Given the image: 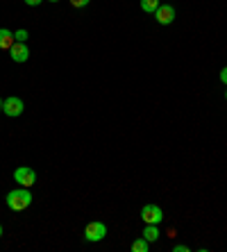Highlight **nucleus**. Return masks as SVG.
<instances>
[{
  "label": "nucleus",
  "mask_w": 227,
  "mask_h": 252,
  "mask_svg": "<svg viewBox=\"0 0 227 252\" xmlns=\"http://www.w3.org/2000/svg\"><path fill=\"white\" fill-rule=\"evenodd\" d=\"M148 250H150V243H148L143 236L132 241V252H148Z\"/></svg>",
  "instance_id": "obj_10"
},
{
  "label": "nucleus",
  "mask_w": 227,
  "mask_h": 252,
  "mask_svg": "<svg viewBox=\"0 0 227 252\" xmlns=\"http://www.w3.org/2000/svg\"><path fill=\"white\" fill-rule=\"evenodd\" d=\"M0 236H2V225H0Z\"/></svg>",
  "instance_id": "obj_19"
},
{
  "label": "nucleus",
  "mask_w": 227,
  "mask_h": 252,
  "mask_svg": "<svg viewBox=\"0 0 227 252\" xmlns=\"http://www.w3.org/2000/svg\"><path fill=\"white\" fill-rule=\"evenodd\" d=\"M14 182L18 187H32L36 182V170L34 168H28V166H21V168L14 170Z\"/></svg>",
  "instance_id": "obj_3"
},
{
  "label": "nucleus",
  "mask_w": 227,
  "mask_h": 252,
  "mask_svg": "<svg viewBox=\"0 0 227 252\" xmlns=\"http://www.w3.org/2000/svg\"><path fill=\"white\" fill-rule=\"evenodd\" d=\"M159 5H162L159 0H141V9H143L146 14H155Z\"/></svg>",
  "instance_id": "obj_11"
},
{
  "label": "nucleus",
  "mask_w": 227,
  "mask_h": 252,
  "mask_svg": "<svg viewBox=\"0 0 227 252\" xmlns=\"http://www.w3.org/2000/svg\"><path fill=\"white\" fill-rule=\"evenodd\" d=\"M141 218H143L146 225H159L163 220V211L157 205H146L141 209Z\"/></svg>",
  "instance_id": "obj_5"
},
{
  "label": "nucleus",
  "mask_w": 227,
  "mask_h": 252,
  "mask_svg": "<svg viewBox=\"0 0 227 252\" xmlns=\"http://www.w3.org/2000/svg\"><path fill=\"white\" fill-rule=\"evenodd\" d=\"M48 2H59V0H48Z\"/></svg>",
  "instance_id": "obj_18"
},
{
  "label": "nucleus",
  "mask_w": 227,
  "mask_h": 252,
  "mask_svg": "<svg viewBox=\"0 0 227 252\" xmlns=\"http://www.w3.org/2000/svg\"><path fill=\"white\" fill-rule=\"evenodd\" d=\"M16 43V39H14V32L7 28H0V50H9V48Z\"/></svg>",
  "instance_id": "obj_8"
},
{
  "label": "nucleus",
  "mask_w": 227,
  "mask_h": 252,
  "mask_svg": "<svg viewBox=\"0 0 227 252\" xmlns=\"http://www.w3.org/2000/svg\"><path fill=\"white\" fill-rule=\"evenodd\" d=\"M5 202L12 211H23L32 205V193L28 191V187H18V189H14V191L7 193Z\"/></svg>",
  "instance_id": "obj_1"
},
{
  "label": "nucleus",
  "mask_w": 227,
  "mask_h": 252,
  "mask_svg": "<svg viewBox=\"0 0 227 252\" xmlns=\"http://www.w3.org/2000/svg\"><path fill=\"white\" fill-rule=\"evenodd\" d=\"M9 55H12V59L16 62V64H23V62H28L30 50H28V46H25V43L16 41L12 48H9Z\"/></svg>",
  "instance_id": "obj_7"
},
{
  "label": "nucleus",
  "mask_w": 227,
  "mask_h": 252,
  "mask_svg": "<svg viewBox=\"0 0 227 252\" xmlns=\"http://www.w3.org/2000/svg\"><path fill=\"white\" fill-rule=\"evenodd\" d=\"M225 100H227V91H225Z\"/></svg>",
  "instance_id": "obj_20"
},
{
  "label": "nucleus",
  "mask_w": 227,
  "mask_h": 252,
  "mask_svg": "<svg viewBox=\"0 0 227 252\" xmlns=\"http://www.w3.org/2000/svg\"><path fill=\"white\" fill-rule=\"evenodd\" d=\"M23 2H25L28 7H36V5H41L43 0H23Z\"/></svg>",
  "instance_id": "obj_14"
},
{
  "label": "nucleus",
  "mask_w": 227,
  "mask_h": 252,
  "mask_svg": "<svg viewBox=\"0 0 227 252\" xmlns=\"http://www.w3.org/2000/svg\"><path fill=\"white\" fill-rule=\"evenodd\" d=\"M2 105H5V100H0V112H2Z\"/></svg>",
  "instance_id": "obj_17"
},
{
  "label": "nucleus",
  "mask_w": 227,
  "mask_h": 252,
  "mask_svg": "<svg viewBox=\"0 0 227 252\" xmlns=\"http://www.w3.org/2000/svg\"><path fill=\"white\" fill-rule=\"evenodd\" d=\"M155 18H157L159 25H170L175 21V7L173 5H159L157 12H155Z\"/></svg>",
  "instance_id": "obj_6"
},
{
  "label": "nucleus",
  "mask_w": 227,
  "mask_h": 252,
  "mask_svg": "<svg viewBox=\"0 0 227 252\" xmlns=\"http://www.w3.org/2000/svg\"><path fill=\"white\" fill-rule=\"evenodd\" d=\"M107 236V225L100 223V220H94V223H89L87 227H84V239L89 241V243H98V241H102Z\"/></svg>",
  "instance_id": "obj_2"
},
{
  "label": "nucleus",
  "mask_w": 227,
  "mask_h": 252,
  "mask_svg": "<svg viewBox=\"0 0 227 252\" xmlns=\"http://www.w3.org/2000/svg\"><path fill=\"white\" fill-rule=\"evenodd\" d=\"M143 239L148 241V243H155V241L159 239V229H157V225H146V229H143Z\"/></svg>",
  "instance_id": "obj_9"
},
{
  "label": "nucleus",
  "mask_w": 227,
  "mask_h": 252,
  "mask_svg": "<svg viewBox=\"0 0 227 252\" xmlns=\"http://www.w3.org/2000/svg\"><path fill=\"white\" fill-rule=\"evenodd\" d=\"M28 30H16V32H14V39H16V41H21V43H25L28 41Z\"/></svg>",
  "instance_id": "obj_12"
},
{
  "label": "nucleus",
  "mask_w": 227,
  "mask_h": 252,
  "mask_svg": "<svg viewBox=\"0 0 227 252\" xmlns=\"http://www.w3.org/2000/svg\"><path fill=\"white\" fill-rule=\"evenodd\" d=\"M25 109V102L18 95H9V98H5V105H2V112H5V116L9 118H16L21 116Z\"/></svg>",
  "instance_id": "obj_4"
},
{
  "label": "nucleus",
  "mask_w": 227,
  "mask_h": 252,
  "mask_svg": "<svg viewBox=\"0 0 227 252\" xmlns=\"http://www.w3.org/2000/svg\"><path fill=\"white\" fill-rule=\"evenodd\" d=\"M91 0H70V5L75 7V9H82V7H87Z\"/></svg>",
  "instance_id": "obj_13"
},
{
  "label": "nucleus",
  "mask_w": 227,
  "mask_h": 252,
  "mask_svg": "<svg viewBox=\"0 0 227 252\" xmlns=\"http://www.w3.org/2000/svg\"><path fill=\"white\" fill-rule=\"evenodd\" d=\"M173 250H175V252H189V248H187V246H175Z\"/></svg>",
  "instance_id": "obj_16"
},
{
  "label": "nucleus",
  "mask_w": 227,
  "mask_h": 252,
  "mask_svg": "<svg viewBox=\"0 0 227 252\" xmlns=\"http://www.w3.org/2000/svg\"><path fill=\"white\" fill-rule=\"evenodd\" d=\"M218 77H221V82H223V84H227V66L221 70V75H218Z\"/></svg>",
  "instance_id": "obj_15"
}]
</instances>
